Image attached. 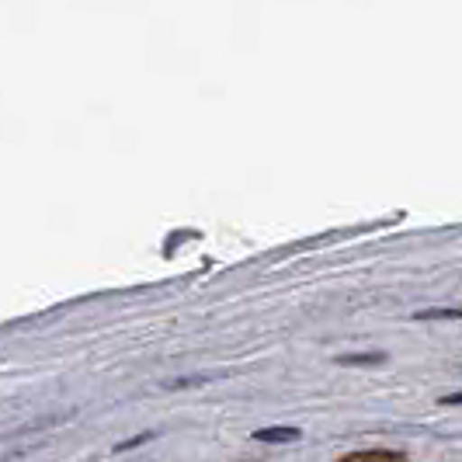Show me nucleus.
Segmentation results:
<instances>
[{
  "instance_id": "obj_1",
  "label": "nucleus",
  "mask_w": 462,
  "mask_h": 462,
  "mask_svg": "<svg viewBox=\"0 0 462 462\" xmlns=\"http://www.w3.org/2000/svg\"><path fill=\"white\" fill-rule=\"evenodd\" d=\"M337 462H407V456L390 448H365V452H347Z\"/></svg>"
},
{
  "instance_id": "obj_2",
  "label": "nucleus",
  "mask_w": 462,
  "mask_h": 462,
  "mask_svg": "<svg viewBox=\"0 0 462 462\" xmlns=\"http://www.w3.org/2000/svg\"><path fill=\"white\" fill-rule=\"evenodd\" d=\"M257 441H296L300 439V428H261L254 431Z\"/></svg>"
},
{
  "instance_id": "obj_3",
  "label": "nucleus",
  "mask_w": 462,
  "mask_h": 462,
  "mask_svg": "<svg viewBox=\"0 0 462 462\" xmlns=\"http://www.w3.org/2000/svg\"><path fill=\"white\" fill-rule=\"evenodd\" d=\"M375 362H386V355H341L337 365H375Z\"/></svg>"
},
{
  "instance_id": "obj_4",
  "label": "nucleus",
  "mask_w": 462,
  "mask_h": 462,
  "mask_svg": "<svg viewBox=\"0 0 462 462\" xmlns=\"http://www.w3.org/2000/svg\"><path fill=\"white\" fill-rule=\"evenodd\" d=\"M441 403H448V407H452V403H462V393H448V396H441Z\"/></svg>"
}]
</instances>
